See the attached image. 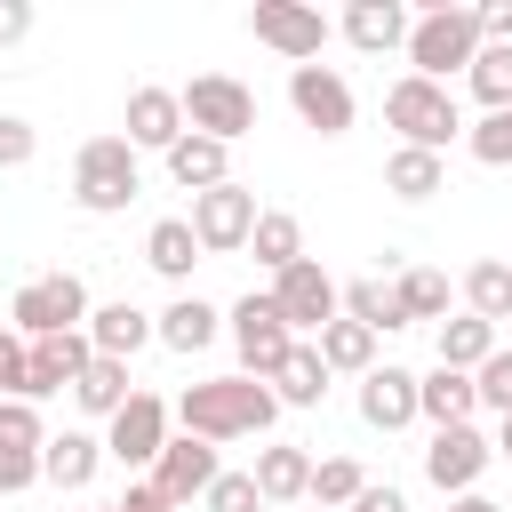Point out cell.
I'll use <instances>...</instances> for the list:
<instances>
[{"label": "cell", "mask_w": 512, "mask_h": 512, "mask_svg": "<svg viewBox=\"0 0 512 512\" xmlns=\"http://www.w3.org/2000/svg\"><path fill=\"white\" fill-rule=\"evenodd\" d=\"M192 440H256V432H272V416H280V400H272V384H256V376H208V384H184V400L168 408Z\"/></svg>", "instance_id": "obj_1"}, {"label": "cell", "mask_w": 512, "mask_h": 512, "mask_svg": "<svg viewBox=\"0 0 512 512\" xmlns=\"http://www.w3.org/2000/svg\"><path fill=\"white\" fill-rule=\"evenodd\" d=\"M472 56H480V16L464 0H424L408 16V72L416 80L448 88V72H472Z\"/></svg>", "instance_id": "obj_2"}, {"label": "cell", "mask_w": 512, "mask_h": 512, "mask_svg": "<svg viewBox=\"0 0 512 512\" xmlns=\"http://www.w3.org/2000/svg\"><path fill=\"white\" fill-rule=\"evenodd\" d=\"M384 120L400 128V144H416V152H440V160H448V144L464 136V104H456V88H440V80H416V72H400V80L384 88Z\"/></svg>", "instance_id": "obj_3"}, {"label": "cell", "mask_w": 512, "mask_h": 512, "mask_svg": "<svg viewBox=\"0 0 512 512\" xmlns=\"http://www.w3.org/2000/svg\"><path fill=\"white\" fill-rule=\"evenodd\" d=\"M136 192H144V168H136L128 136H88V144L72 152V200H80L88 216H120Z\"/></svg>", "instance_id": "obj_4"}, {"label": "cell", "mask_w": 512, "mask_h": 512, "mask_svg": "<svg viewBox=\"0 0 512 512\" xmlns=\"http://www.w3.org/2000/svg\"><path fill=\"white\" fill-rule=\"evenodd\" d=\"M8 328H16L24 344L88 328V288H80V272H40V280H24L16 304H8Z\"/></svg>", "instance_id": "obj_5"}, {"label": "cell", "mask_w": 512, "mask_h": 512, "mask_svg": "<svg viewBox=\"0 0 512 512\" xmlns=\"http://www.w3.org/2000/svg\"><path fill=\"white\" fill-rule=\"evenodd\" d=\"M176 104H184V128L192 136H216V144H240L256 128V96L232 72H200L192 88H176Z\"/></svg>", "instance_id": "obj_6"}, {"label": "cell", "mask_w": 512, "mask_h": 512, "mask_svg": "<svg viewBox=\"0 0 512 512\" xmlns=\"http://www.w3.org/2000/svg\"><path fill=\"white\" fill-rule=\"evenodd\" d=\"M224 328H232L240 376H256V384H272V376H280V360L296 352V336H288V320L272 312V296H240V304L224 312Z\"/></svg>", "instance_id": "obj_7"}, {"label": "cell", "mask_w": 512, "mask_h": 512, "mask_svg": "<svg viewBox=\"0 0 512 512\" xmlns=\"http://www.w3.org/2000/svg\"><path fill=\"white\" fill-rule=\"evenodd\" d=\"M256 192L248 184H216V192H192V240H200V256H232V248H248V232H256Z\"/></svg>", "instance_id": "obj_8"}, {"label": "cell", "mask_w": 512, "mask_h": 512, "mask_svg": "<svg viewBox=\"0 0 512 512\" xmlns=\"http://www.w3.org/2000/svg\"><path fill=\"white\" fill-rule=\"evenodd\" d=\"M272 312L288 320V336H320L328 320H336V280L320 272V256H296L288 272H272Z\"/></svg>", "instance_id": "obj_9"}, {"label": "cell", "mask_w": 512, "mask_h": 512, "mask_svg": "<svg viewBox=\"0 0 512 512\" xmlns=\"http://www.w3.org/2000/svg\"><path fill=\"white\" fill-rule=\"evenodd\" d=\"M488 464H496V440H488L480 424H440L432 448H424V480H432L440 496H472Z\"/></svg>", "instance_id": "obj_10"}, {"label": "cell", "mask_w": 512, "mask_h": 512, "mask_svg": "<svg viewBox=\"0 0 512 512\" xmlns=\"http://www.w3.org/2000/svg\"><path fill=\"white\" fill-rule=\"evenodd\" d=\"M248 32L264 40V48H280L288 64H320V48H328V16L320 8H304V0H256L248 8Z\"/></svg>", "instance_id": "obj_11"}, {"label": "cell", "mask_w": 512, "mask_h": 512, "mask_svg": "<svg viewBox=\"0 0 512 512\" xmlns=\"http://www.w3.org/2000/svg\"><path fill=\"white\" fill-rule=\"evenodd\" d=\"M168 424H176V416H168L160 392H128V408L104 424V456L128 464V472H152V456L168 448Z\"/></svg>", "instance_id": "obj_12"}, {"label": "cell", "mask_w": 512, "mask_h": 512, "mask_svg": "<svg viewBox=\"0 0 512 512\" xmlns=\"http://www.w3.org/2000/svg\"><path fill=\"white\" fill-rule=\"evenodd\" d=\"M216 472H224V464H216V448H208V440L168 432V448L152 456V472H144V480H152V488L184 512V504H200V496H208V480H216Z\"/></svg>", "instance_id": "obj_13"}, {"label": "cell", "mask_w": 512, "mask_h": 512, "mask_svg": "<svg viewBox=\"0 0 512 512\" xmlns=\"http://www.w3.org/2000/svg\"><path fill=\"white\" fill-rule=\"evenodd\" d=\"M288 104H296V120L320 128V136H344V128H352V88H344L336 64H296V72H288Z\"/></svg>", "instance_id": "obj_14"}, {"label": "cell", "mask_w": 512, "mask_h": 512, "mask_svg": "<svg viewBox=\"0 0 512 512\" xmlns=\"http://www.w3.org/2000/svg\"><path fill=\"white\" fill-rule=\"evenodd\" d=\"M88 360H96V352H88V328H72V336H40V344H32V360H24V400L40 408L48 392H72Z\"/></svg>", "instance_id": "obj_15"}, {"label": "cell", "mask_w": 512, "mask_h": 512, "mask_svg": "<svg viewBox=\"0 0 512 512\" xmlns=\"http://www.w3.org/2000/svg\"><path fill=\"white\" fill-rule=\"evenodd\" d=\"M360 424L368 432H400V424H416V368H368L360 376Z\"/></svg>", "instance_id": "obj_16"}, {"label": "cell", "mask_w": 512, "mask_h": 512, "mask_svg": "<svg viewBox=\"0 0 512 512\" xmlns=\"http://www.w3.org/2000/svg\"><path fill=\"white\" fill-rule=\"evenodd\" d=\"M184 136L176 88H128V152H168Z\"/></svg>", "instance_id": "obj_17"}, {"label": "cell", "mask_w": 512, "mask_h": 512, "mask_svg": "<svg viewBox=\"0 0 512 512\" xmlns=\"http://www.w3.org/2000/svg\"><path fill=\"white\" fill-rule=\"evenodd\" d=\"M96 472H104V440H96V432H48V448H40V480H48V488L80 496Z\"/></svg>", "instance_id": "obj_18"}, {"label": "cell", "mask_w": 512, "mask_h": 512, "mask_svg": "<svg viewBox=\"0 0 512 512\" xmlns=\"http://www.w3.org/2000/svg\"><path fill=\"white\" fill-rule=\"evenodd\" d=\"M408 16H416L408 0H352L336 32H344L352 48H368V56H384V48H408Z\"/></svg>", "instance_id": "obj_19"}, {"label": "cell", "mask_w": 512, "mask_h": 512, "mask_svg": "<svg viewBox=\"0 0 512 512\" xmlns=\"http://www.w3.org/2000/svg\"><path fill=\"white\" fill-rule=\"evenodd\" d=\"M160 160H168V176H176L184 192H216V184H232V144H216V136H192V128H184Z\"/></svg>", "instance_id": "obj_20"}, {"label": "cell", "mask_w": 512, "mask_h": 512, "mask_svg": "<svg viewBox=\"0 0 512 512\" xmlns=\"http://www.w3.org/2000/svg\"><path fill=\"white\" fill-rule=\"evenodd\" d=\"M144 344H152V312H136L128 296L88 312V352H96V360H136Z\"/></svg>", "instance_id": "obj_21"}, {"label": "cell", "mask_w": 512, "mask_h": 512, "mask_svg": "<svg viewBox=\"0 0 512 512\" xmlns=\"http://www.w3.org/2000/svg\"><path fill=\"white\" fill-rule=\"evenodd\" d=\"M152 336H160L168 352H208V344L224 336V312H216L208 296H192V288H184L168 312H152Z\"/></svg>", "instance_id": "obj_22"}, {"label": "cell", "mask_w": 512, "mask_h": 512, "mask_svg": "<svg viewBox=\"0 0 512 512\" xmlns=\"http://www.w3.org/2000/svg\"><path fill=\"white\" fill-rule=\"evenodd\" d=\"M248 480H256L264 504H296V496L312 488V456H304L296 440H272V448H256V472H248Z\"/></svg>", "instance_id": "obj_23"}, {"label": "cell", "mask_w": 512, "mask_h": 512, "mask_svg": "<svg viewBox=\"0 0 512 512\" xmlns=\"http://www.w3.org/2000/svg\"><path fill=\"white\" fill-rule=\"evenodd\" d=\"M384 192H392V200H432V192H448V160H440V152H416V144H392Z\"/></svg>", "instance_id": "obj_24"}, {"label": "cell", "mask_w": 512, "mask_h": 512, "mask_svg": "<svg viewBox=\"0 0 512 512\" xmlns=\"http://www.w3.org/2000/svg\"><path fill=\"white\" fill-rule=\"evenodd\" d=\"M320 392H328V360H320L312 336H296V352H288L280 376H272V400H280V408H320Z\"/></svg>", "instance_id": "obj_25"}, {"label": "cell", "mask_w": 512, "mask_h": 512, "mask_svg": "<svg viewBox=\"0 0 512 512\" xmlns=\"http://www.w3.org/2000/svg\"><path fill=\"white\" fill-rule=\"evenodd\" d=\"M472 376L464 368H432V376H416V416H432V432L440 424H472Z\"/></svg>", "instance_id": "obj_26"}, {"label": "cell", "mask_w": 512, "mask_h": 512, "mask_svg": "<svg viewBox=\"0 0 512 512\" xmlns=\"http://www.w3.org/2000/svg\"><path fill=\"white\" fill-rule=\"evenodd\" d=\"M144 264H152L160 280H176V288H184V280H192V264H200V240H192V224H184V216H160V224L144 232Z\"/></svg>", "instance_id": "obj_27"}, {"label": "cell", "mask_w": 512, "mask_h": 512, "mask_svg": "<svg viewBox=\"0 0 512 512\" xmlns=\"http://www.w3.org/2000/svg\"><path fill=\"white\" fill-rule=\"evenodd\" d=\"M312 344H320L328 376H368V368H376V328H360V320H344V312H336Z\"/></svg>", "instance_id": "obj_28"}, {"label": "cell", "mask_w": 512, "mask_h": 512, "mask_svg": "<svg viewBox=\"0 0 512 512\" xmlns=\"http://www.w3.org/2000/svg\"><path fill=\"white\" fill-rule=\"evenodd\" d=\"M392 304H400V328H416V320H448V272L408 264V272L392 280Z\"/></svg>", "instance_id": "obj_29"}, {"label": "cell", "mask_w": 512, "mask_h": 512, "mask_svg": "<svg viewBox=\"0 0 512 512\" xmlns=\"http://www.w3.org/2000/svg\"><path fill=\"white\" fill-rule=\"evenodd\" d=\"M128 392H136V384H128V360H88V368H80V384H72L80 416H104V424L128 408Z\"/></svg>", "instance_id": "obj_30"}, {"label": "cell", "mask_w": 512, "mask_h": 512, "mask_svg": "<svg viewBox=\"0 0 512 512\" xmlns=\"http://www.w3.org/2000/svg\"><path fill=\"white\" fill-rule=\"evenodd\" d=\"M464 312L488 320V328L512 320V264H504V256H480V264L464 272Z\"/></svg>", "instance_id": "obj_31"}, {"label": "cell", "mask_w": 512, "mask_h": 512, "mask_svg": "<svg viewBox=\"0 0 512 512\" xmlns=\"http://www.w3.org/2000/svg\"><path fill=\"white\" fill-rule=\"evenodd\" d=\"M248 248H256V264H264V272H288V264L304 256V224H296L288 208H264V216H256V232H248Z\"/></svg>", "instance_id": "obj_32"}, {"label": "cell", "mask_w": 512, "mask_h": 512, "mask_svg": "<svg viewBox=\"0 0 512 512\" xmlns=\"http://www.w3.org/2000/svg\"><path fill=\"white\" fill-rule=\"evenodd\" d=\"M488 352H496V328H488V320H472V312L440 320V368H464V376H472Z\"/></svg>", "instance_id": "obj_33"}, {"label": "cell", "mask_w": 512, "mask_h": 512, "mask_svg": "<svg viewBox=\"0 0 512 512\" xmlns=\"http://www.w3.org/2000/svg\"><path fill=\"white\" fill-rule=\"evenodd\" d=\"M336 312L344 320H360V328H400V304H392V280H352V288H336Z\"/></svg>", "instance_id": "obj_34"}, {"label": "cell", "mask_w": 512, "mask_h": 512, "mask_svg": "<svg viewBox=\"0 0 512 512\" xmlns=\"http://www.w3.org/2000/svg\"><path fill=\"white\" fill-rule=\"evenodd\" d=\"M360 488H368V472H360L352 456H312V488H304V496H312L320 512H344Z\"/></svg>", "instance_id": "obj_35"}, {"label": "cell", "mask_w": 512, "mask_h": 512, "mask_svg": "<svg viewBox=\"0 0 512 512\" xmlns=\"http://www.w3.org/2000/svg\"><path fill=\"white\" fill-rule=\"evenodd\" d=\"M464 80H472V96H480L488 112H504V104H512V48L480 40V56H472V72H464Z\"/></svg>", "instance_id": "obj_36"}, {"label": "cell", "mask_w": 512, "mask_h": 512, "mask_svg": "<svg viewBox=\"0 0 512 512\" xmlns=\"http://www.w3.org/2000/svg\"><path fill=\"white\" fill-rule=\"evenodd\" d=\"M464 152H472L480 168H512V104H504V112H480V120L464 128Z\"/></svg>", "instance_id": "obj_37"}, {"label": "cell", "mask_w": 512, "mask_h": 512, "mask_svg": "<svg viewBox=\"0 0 512 512\" xmlns=\"http://www.w3.org/2000/svg\"><path fill=\"white\" fill-rule=\"evenodd\" d=\"M472 400L496 408V416H512V352H488V360L472 368Z\"/></svg>", "instance_id": "obj_38"}, {"label": "cell", "mask_w": 512, "mask_h": 512, "mask_svg": "<svg viewBox=\"0 0 512 512\" xmlns=\"http://www.w3.org/2000/svg\"><path fill=\"white\" fill-rule=\"evenodd\" d=\"M200 512H264V496H256V480H248V472H216V480H208V496H200Z\"/></svg>", "instance_id": "obj_39"}, {"label": "cell", "mask_w": 512, "mask_h": 512, "mask_svg": "<svg viewBox=\"0 0 512 512\" xmlns=\"http://www.w3.org/2000/svg\"><path fill=\"white\" fill-rule=\"evenodd\" d=\"M0 440H16V448H48L40 408H32V400H0Z\"/></svg>", "instance_id": "obj_40"}, {"label": "cell", "mask_w": 512, "mask_h": 512, "mask_svg": "<svg viewBox=\"0 0 512 512\" xmlns=\"http://www.w3.org/2000/svg\"><path fill=\"white\" fill-rule=\"evenodd\" d=\"M40 480V448H16V440H0V496H24Z\"/></svg>", "instance_id": "obj_41"}, {"label": "cell", "mask_w": 512, "mask_h": 512, "mask_svg": "<svg viewBox=\"0 0 512 512\" xmlns=\"http://www.w3.org/2000/svg\"><path fill=\"white\" fill-rule=\"evenodd\" d=\"M32 152H40V128L16 120V112H0V168H24Z\"/></svg>", "instance_id": "obj_42"}, {"label": "cell", "mask_w": 512, "mask_h": 512, "mask_svg": "<svg viewBox=\"0 0 512 512\" xmlns=\"http://www.w3.org/2000/svg\"><path fill=\"white\" fill-rule=\"evenodd\" d=\"M24 360H32V344L16 328H0V400H24Z\"/></svg>", "instance_id": "obj_43"}, {"label": "cell", "mask_w": 512, "mask_h": 512, "mask_svg": "<svg viewBox=\"0 0 512 512\" xmlns=\"http://www.w3.org/2000/svg\"><path fill=\"white\" fill-rule=\"evenodd\" d=\"M472 16H480V40L512 48V0H488V8H472Z\"/></svg>", "instance_id": "obj_44"}, {"label": "cell", "mask_w": 512, "mask_h": 512, "mask_svg": "<svg viewBox=\"0 0 512 512\" xmlns=\"http://www.w3.org/2000/svg\"><path fill=\"white\" fill-rule=\"evenodd\" d=\"M32 32V0H0V48H16Z\"/></svg>", "instance_id": "obj_45"}, {"label": "cell", "mask_w": 512, "mask_h": 512, "mask_svg": "<svg viewBox=\"0 0 512 512\" xmlns=\"http://www.w3.org/2000/svg\"><path fill=\"white\" fill-rule=\"evenodd\" d=\"M112 512H176V504H168V496H160L152 480H128V496H120Z\"/></svg>", "instance_id": "obj_46"}, {"label": "cell", "mask_w": 512, "mask_h": 512, "mask_svg": "<svg viewBox=\"0 0 512 512\" xmlns=\"http://www.w3.org/2000/svg\"><path fill=\"white\" fill-rule=\"evenodd\" d=\"M344 512H408V496H400V488H376V480H368V488H360V496H352Z\"/></svg>", "instance_id": "obj_47"}, {"label": "cell", "mask_w": 512, "mask_h": 512, "mask_svg": "<svg viewBox=\"0 0 512 512\" xmlns=\"http://www.w3.org/2000/svg\"><path fill=\"white\" fill-rule=\"evenodd\" d=\"M448 512H504V504H496V496H480V488H472V496H456V504H448Z\"/></svg>", "instance_id": "obj_48"}, {"label": "cell", "mask_w": 512, "mask_h": 512, "mask_svg": "<svg viewBox=\"0 0 512 512\" xmlns=\"http://www.w3.org/2000/svg\"><path fill=\"white\" fill-rule=\"evenodd\" d=\"M496 456H512V416H504V424H496Z\"/></svg>", "instance_id": "obj_49"}, {"label": "cell", "mask_w": 512, "mask_h": 512, "mask_svg": "<svg viewBox=\"0 0 512 512\" xmlns=\"http://www.w3.org/2000/svg\"><path fill=\"white\" fill-rule=\"evenodd\" d=\"M104 512H112V504H104Z\"/></svg>", "instance_id": "obj_50"}]
</instances>
